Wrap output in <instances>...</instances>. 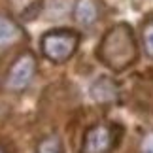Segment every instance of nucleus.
Wrapping results in <instances>:
<instances>
[{"label": "nucleus", "mask_w": 153, "mask_h": 153, "mask_svg": "<svg viewBox=\"0 0 153 153\" xmlns=\"http://www.w3.org/2000/svg\"><path fill=\"white\" fill-rule=\"evenodd\" d=\"M97 57L111 72H123L138 61V45L132 28L127 23H117L106 30L97 48Z\"/></svg>", "instance_id": "nucleus-1"}, {"label": "nucleus", "mask_w": 153, "mask_h": 153, "mask_svg": "<svg viewBox=\"0 0 153 153\" xmlns=\"http://www.w3.org/2000/svg\"><path fill=\"white\" fill-rule=\"evenodd\" d=\"M79 32L72 28H53L40 38V49L48 61L55 64H62L74 57L79 48Z\"/></svg>", "instance_id": "nucleus-2"}, {"label": "nucleus", "mask_w": 153, "mask_h": 153, "mask_svg": "<svg viewBox=\"0 0 153 153\" xmlns=\"http://www.w3.org/2000/svg\"><path fill=\"white\" fill-rule=\"evenodd\" d=\"M38 72V61L32 51H23L19 53L13 62L10 64L8 72L4 76L2 87L8 93H23L27 91L30 83L34 81V76Z\"/></svg>", "instance_id": "nucleus-3"}, {"label": "nucleus", "mask_w": 153, "mask_h": 153, "mask_svg": "<svg viewBox=\"0 0 153 153\" xmlns=\"http://www.w3.org/2000/svg\"><path fill=\"white\" fill-rule=\"evenodd\" d=\"M121 134L123 128L115 123H97L85 131L79 153H111L119 146Z\"/></svg>", "instance_id": "nucleus-4"}, {"label": "nucleus", "mask_w": 153, "mask_h": 153, "mask_svg": "<svg viewBox=\"0 0 153 153\" xmlns=\"http://www.w3.org/2000/svg\"><path fill=\"white\" fill-rule=\"evenodd\" d=\"M89 91L93 100L98 104H114L119 100V87L108 76H100L98 79H95Z\"/></svg>", "instance_id": "nucleus-5"}, {"label": "nucleus", "mask_w": 153, "mask_h": 153, "mask_svg": "<svg viewBox=\"0 0 153 153\" xmlns=\"http://www.w3.org/2000/svg\"><path fill=\"white\" fill-rule=\"evenodd\" d=\"M102 8L98 0H76L74 10H72V17L74 21L81 27H91L100 19Z\"/></svg>", "instance_id": "nucleus-6"}, {"label": "nucleus", "mask_w": 153, "mask_h": 153, "mask_svg": "<svg viewBox=\"0 0 153 153\" xmlns=\"http://www.w3.org/2000/svg\"><path fill=\"white\" fill-rule=\"evenodd\" d=\"M27 38L23 27L17 23L11 15L0 13V49L2 48H10V45H15L23 42Z\"/></svg>", "instance_id": "nucleus-7"}, {"label": "nucleus", "mask_w": 153, "mask_h": 153, "mask_svg": "<svg viewBox=\"0 0 153 153\" xmlns=\"http://www.w3.org/2000/svg\"><path fill=\"white\" fill-rule=\"evenodd\" d=\"M44 0H8L10 13L21 21H32L40 15Z\"/></svg>", "instance_id": "nucleus-8"}, {"label": "nucleus", "mask_w": 153, "mask_h": 153, "mask_svg": "<svg viewBox=\"0 0 153 153\" xmlns=\"http://www.w3.org/2000/svg\"><path fill=\"white\" fill-rule=\"evenodd\" d=\"M36 153H64V144L59 134H48L38 142Z\"/></svg>", "instance_id": "nucleus-9"}, {"label": "nucleus", "mask_w": 153, "mask_h": 153, "mask_svg": "<svg viewBox=\"0 0 153 153\" xmlns=\"http://www.w3.org/2000/svg\"><path fill=\"white\" fill-rule=\"evenodd\" d=\"M142 45L146 55L153 59V17L146 19L142 25Z\"/></svg>", "instance_id": "nucleus-10"}, {"label": "nucleus", "mask_w": 153, "mask_h": 153, "mask_svg": "<svg viewBox=\"0 0 153 153\" xmlns=\"http://www.w3.org/2000/svg\"><path fill=\"white\" fill-rule=\"evenodd\" d=\"M140 153H153V128L148 131L142 136V142H140Z\"/></svg>", "instance_id": "nucleus-11"}, {"label": "nucleus", "mask_w": 153, "mask_h": 153, "mask_svg": "<svg viewBox=\"0 0 153 153\" xmlns=\"http://www.w3.org/2000/svg\"><path fill=\"white\" fill-rule=\"evenodd\" d=\"M0 153H6V151H4V149H2V148H0Z\"/></svg>", "instance_id": "nucleus-12"}]
</instances>
